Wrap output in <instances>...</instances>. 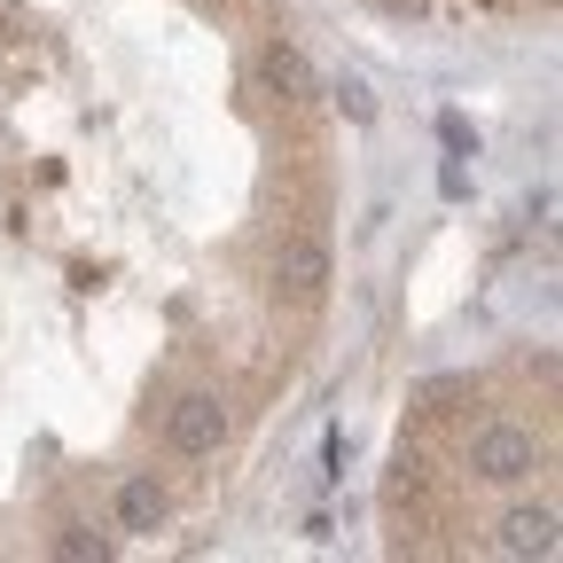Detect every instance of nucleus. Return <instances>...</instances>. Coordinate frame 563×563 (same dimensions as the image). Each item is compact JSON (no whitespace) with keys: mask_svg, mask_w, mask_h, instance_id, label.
Segmentation results:
<instances>
[{"mask_svg":"<svg viewBox=\"0 0 563 563\" xmlns=\"http://www.w3.org/2000/svg\"><path fill=\"white\" fill-rule=\"evenodd\" d=\"M336 102H344V118H376V102H368V87H361V79H344V87H336Z\"/></svg>","mask_w":563,"mask_h":563,"instance_id":"9","label":"nucleus"},{"mask_svg":"<svg viewBox=\"0 0 563 563\" xmlns=\"http://www.w3.org/2000/svg\"><path fill=\"white\" fill-rule=\"evenodd\" d=\"M470 470H477L485 485H525V477L540 470V439L525 431V422L493 415V422H477V431H470Z\"/></svg>","mask_w":563,"mask_h":563,"instance_id":"2","label":"nucleus"},{"mask_svg":"<svg viewBox=\"0 0 563 563\" xmlns=\"http://www.w3.org/2000/svg\"><path fill=\"white\" fill-rule=\"evenodd\" d=\"M493 548L501 555H555V501H525L501 517V532H493Z\"/></svg>","mask_w":563,"mask_h":563,"instance_id":"6","label":"nucleus"},{"mask_svg":"<svg viewBox=\"0 0 563 563\" xmlns=\"http://www.w3.org/2000/svg\"><path fill=\"white\" fill-rule=\"evenodd\" d=\"M165 446L180 454V462H203V454H220L228 446V399L220 391H180L173 407H165Z\"/></svg>","mask_w":563,"mask_h":563,"instance_id":"3","label":"nucleus"},{"mask_svg":"<svg viewBox=\"0 0 563 563\" xmlns=\"http://www.w3.org/2000/svg\"><path fill=\"white\" fill-rule=\"evenodd\" d=\"M24 32H32V16L16 9V0H0V47H16Z\"/></svg>","mask_w":563,"mask_h":563,"instance_id":"8","label":"nucleus"},{"mask_svg":"<svg viewBox=\"0 0 563 563\" xmlns=\"http://www.w3.org/2000/svg\"><path fill=\"white\" fill-rule=\"evenodd\" d=\"M329 282H336V258H329L321 228H290V235H274V298H290L298 313H321Z\"/></svg>","mask_w":563,"mask_h":563,"instance_id":"1","label":"nucleus"},{"mask_svg":"<svg viewBox=\"0 0 563 563\" xmlns=\"http://www.w3.org/2000/svg\"><path fill=\"white\" fill-rule=\"evenodd\" d=\"M165 517H173L165 477H157V470H125L118 493H110V525H118V532H165Z\"/></svg>","mask_w":563,"mask_h":563,"instance_id":"4","label":"nucleus"},{"mask_svg":"<svg viewBox=\"0 0 563 563\" xmlns=\"http://www.w3.org/2000/svg\"><path fill=\"white\" fill-rule=\"evenodd\" d=\"M258 95H282V102H313L321 95V79H313V63H306V47L298 40H266L258 47Z\"/></svg>","mask_w":563,"mask_h":563,"instance_id":"5","label":"nucleus"},{"mask_svg":"<svg viewBox=\"0 0 563 563\" xmlns=\"http://www.w3.org/2000/svg\"><path fill=\"white\" fill-rule=\"evenodd\" d=\"M110 548H118V540L95 532V525H63V532H55V555H95V563H102Z\"/></svg>","mask_w":563,"mask_h":563,"instance_id":"7","label":"nucleus"}]
</instances>
